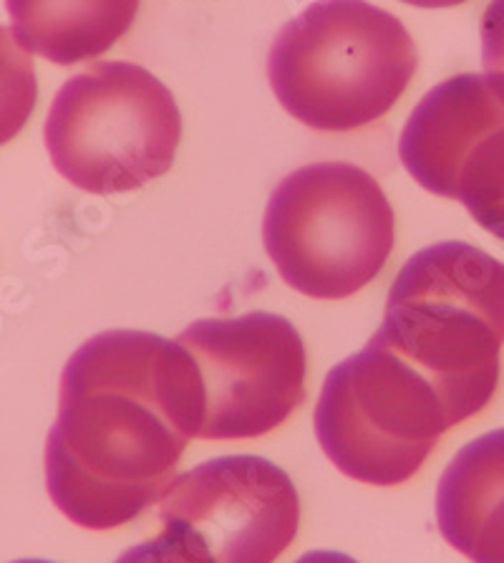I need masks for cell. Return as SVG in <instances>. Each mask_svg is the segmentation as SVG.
<instances>
[{
	"label": "cell",
	"instance_id": "1",
	"mask_svg": "<svg viewBox=\"0 0 504 563\" xmlns=\"http://www.w3.org/2000/svg\"><path fill=\"white\" fill-rule=\"evenodd\" d=\"M204 389L192 354L149 331L91 336L61 372L46 488L71 523L111 531L139 518L200 438Z\"/></svg>",
	"mask_w": 504,
	"mask_h": 563
},
{
	"label": "cell",
	"instance_id": "2",
	"mask_svg": "<svg viewBox=\"0 0 504 563\" xmlns=\"http://www.w3.org/2000/svg\"><path fill=\"white\" fill-rule=\"evenodd\" d=\"M439 391L455 424L492 402L504 346V263L472 243L414 253L371 336Z\"/></svg>",
	"mask_w": 504,
	"mask_h": 563
},
{
	"label": "cell",
	"instance_id": "3",
	"mask_svg": "<svg viewBox=\"0 0 504 563\" xmlns=\"http://www.w3.org/2000/svg\"><path fill=\"white\" fill-rule=\"evenodd\" d=\"M416 62L414 38L394 13L366 0H315L272 41L268 79L298 122L354 132L391 112Z\"/></svg>",
	"mask_w": 504,
	"mask_h": 563
},
{
	"label": "cell",
	"instance_id": "4",
	"mask_svg": "<svg viewBox=\"0 0 504 563\" xmlns=\"http://www.w3.org/2000/svg\"><path fill=\"white\" fill-rule=\"evenodd\" d=\"M262 243L290 288L344 301L387 268L396 243L394 208L366 169L315 162L272 190Z\"/></svg>",
	"mask_w": 504,
	"mask_h": 563
},
{
	"label": "cell",
	"instance_id": "5",
	"mask_svg": "<svg viewBox=\"0 0 504 563\" xmlns=\"http://www.w3.org/2000/svg\"><path fill=\"white\" fill-rule=\"evenodd\" d=\"M44 136L56 173L74 187L132 192L172 169L182 114L172 91L147 68L107 62L58 89Z\"/></svg>",
	"mask_w": 504,
	"mask_h": 563
},
{
	"label": "cell",
	"instance_id": "6",
	"mask_svg": "<svg viewBox=\"0 0 504 563\" xmlns=\"http://www.w3.org/2000/svg\"><path fill=\"white\" fill-rule=\"evenodd\" d=\"M313 424L340 473L391 488L422 471L455 420L412 364L371 339L328 372Z\"/></svg>",
	"mask_w": 504,
	"mask_h": 563
},
{
	"label": "cell",
	"instance_id": "7",
	"mask_svg": "<svg viewBox=\"0 0 504 563\" xmlns=\"http://www.w3.org/2000/svg\"><path fill=\"white\" fill-rule=\"evenodd\" d=\"M204 389L202 440H253L280 428L305 399L307 354L285 316L202 319L177 336Z\"/></svg>",
	"mask_w": 504,
	"mask_h": 563
},
{
	"label": "cell",
	"instance_id": "8",
	"mask_svg": "<svg viewBox=\"0 0 504 563\" xmlns=\"http://www.w3.org/2000/svg\"><path fill=\"white\" fill-rule=\"evenodd\" d=\"M159 518L198 541L212 563H276L295 541L301 498L290 475L258 455H225L177 475Z\"/></svg>",
	"mask_w": 504,
	"mask_h": 563
},
{
	"label": "cell",
	"instance_id": "9",
	"mask_svg": "<svg viewBox=\"0 0 504 563\" xmlns=\"http://www.w3.org/2000/svg\"><path fill=\"white\" fill-rule=\"evenodd\" d=\"M504 119V79L459 74L441 81L414 107L401 132L399 157L426 192L439 195L457 159L486 126Z\"/></svg>",
	"mask_w": 504,
	"mask_h": 563
},
{
	"label": "cell",
	"instance_id": "10",
	"mask_svg": "<svg viewBox=\"0 0 504 563\" xmlns=\"http://www.w3.org/2000/svg\"><path fill=\"white\" fill-rule=\"evenodd\" d=\"M437 523L472 563H504V428L451 457L437 488Z\"/></svg>",
	"mask_w": 504,
	"mask_h": 563
},
{
	"label": "cell",
	"instance_id": "11",
	"mask_svg": "<svg viewBox=\"0 0 504 563\" xmlns=\"http://www.w3.org/2000/svg\"><path fill=\"white\" fill-rule=\"evenodd\" d=\"M142 0H5L13 36L29 54L71 66L104 56L130 33Z\"/></svg>",
	"mask_w": 504,
	"mask_h": 563
},
{
	"label": "cell",
	"instance_id": "12",
	"mask_svg": "<svg viewBox=\"0 0 504 563\" xmlns=\"http://www.w3.org/2000/svg\"><path fill=\"white\" fill-rule=\"evenodd\" d=\"M441 198L459 200L477 225L504 243V119L469 144Z\"/></svg>",
	"mask_w": 504,
	"mask_h": 563
},
{
	"label": "cell",
	"instance_id": "13",
	"mask_svg": "<svg viewBox=\"0 0 504 563\" xmlns=\"http://www.w3.org/2000/svg\"><path fill=\"white\" fill-rule=\"evenodd\" d=\"M38 99L36 66L11 31L0 25V147L29 124Z\"/></svg>",
	"mask_w": 504,
	"mask_h": 563
},
{
	"label": "cell",
	"instance_id": "14",
	"mask_svg": "<svg viewBox=\"0 0 504 563\" xmlns=\"http://www.w3.org/2000/svg\"><path fill=\"white\" fill-rule=\"evenodd\" d=\"M114 563H212L202 545L182 528L165 526L157 539L132 545Z\"/></svg>",
	"mask_w": 504,
	"mask_h": 563
},
{
	"label": "cell",
	"instance_id": "15",
	"mask_svg": "<svg viewBox=\"0 0 504 563\" xmlns=\"http://www.w3.org/2000/svg\"><path fill=\"white\" fill-rule=\"evenodd\" d=\"M482 66L484 74L504 79V0H492L482 15Z\"/></svg>",
	"mask_w": 504,
	"mask_h": 563
},
{
	"label": "cell",
	"instance_id": "16",
	"mask_svg": "<svg viewBox=\"0 0 504 563\" xmlns=\"http://www.w3.org/2000/svg\"><path fill=\"white\" fill-rule=\"evenodd\" d=\"M295 563H358V561L346 556V553H338V551H311V553H305V556L298 559Z\"/></svg>",
	"mask_w": 504,
	"mask_h": 563
},
{
	"label": "cell",
	"instance_id": "17",
	"mask_svg": "<svg viewBox=\"0 0 504 563\" xmlns=\"http://www.w3.org/2000/svg\"><path fill=\"white\" fill-rule=\"evenodd\" d=\"M404 3L416 5V8H451V5L467 3V0H404Z\"/></svg>",
	"mask_w": 504,
	"mask_h": 563
},
{
	"label": "cell",
	"instance_id": "18",
	"mask_svg": "<svg viewBox=\"0 0 504 563\" xmlns=\"http://www.w3.org/2000/svg\"><path fill=\"white\" fill-rule=\"evenodd\" d=\"M13 563H54V561H46V559H21V561H13Z\"/></svg>",
	"mask_w": 504,
	"mask_h": 563
}]
</instances>
